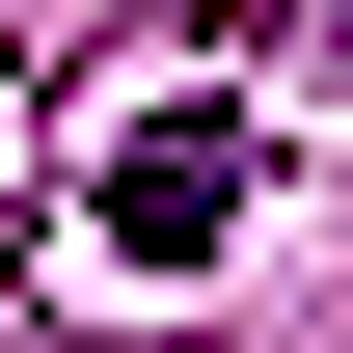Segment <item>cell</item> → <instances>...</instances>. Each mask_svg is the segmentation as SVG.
<instances>
[{"instance_id":"cell-1","label":"cell","mask_w":353,"mask_h":353,"mask_svg":"<svg viewBox=\"0 0 353 353\" xmlns=\"http://www.w3.org/2000/svg\"><path fill=\"white\" fill-rule=\"evenodd\" d=\"M82 218H109V272H218L245 245V109H136L82 163Z\"/></svg>"}]
</instances>
